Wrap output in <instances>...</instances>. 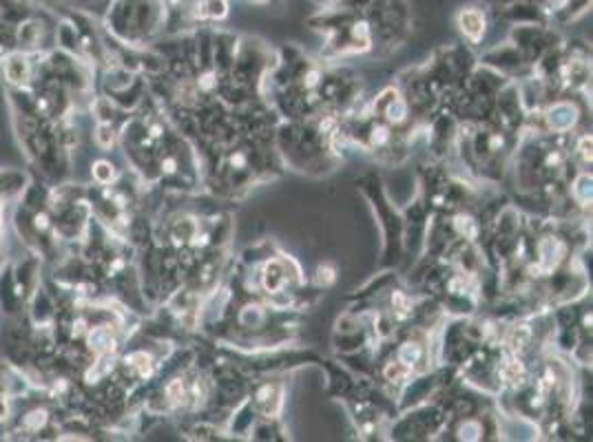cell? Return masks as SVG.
<instances>
[{
  "label": "cell",
  "instance_id": "22",
  "mask_svg": "<svg viewBox=\"0 0 593 442\" xmlns=\"http://www.w3.org/2000/svg\"><path fill=\"white\" fill-rule=\"evenodd\" d=\"M314 82H316V73H310L308 75V84H314Z\"/></svg>",
  "mask_w": 593,
  "mask_h": 442
},
{
  "label": "cell",
  "instance_id": "16",
  "mask_svg": "<svg viewBox=\"0 0 593 442\" xmlns=\"http://www.w3.org/2000/svg\"><path fill=\"white\" fill-rule=\"evenodd\" d=\"M580 155L585 162H591V137H582L580 142Z\"/></svg>",
  "mask_w": 593,
  "mask_h": 442
},
{
  "label": "cell",
  "instance_id": "21",
  "mask_svg": "<svg viewBox=\"0 0 593 442\" xmlns=\"http://www.w3.org/2000/svg\"><path fill=\"white\" fill-rule=\"evenodd\" d=\"M173 168H175V162H173V159H168V162H166V171L173 173Z\"/></svg>",
  "mask_w": 593,
  "mask_h": 442
},
{
  "label": "cell",
  "instance_id": "2",
  "mask_svg": "<svg viewBox=\"0 0 593 442\" xmlns=\"http://www.w3.org/2000/svg\"><path fill=\"white\" fill-rule=\"evenodd\" d=\"M540 254H543V268L545 270H554L560 263V256L565 254L562 243H558L556 239H545L540 243Z\"/></svg>",
  "mask_w": 593,
  "mask_h": 442
},
{
  "label": "cell",
  "instance_id": "5",
  "mask_svg": "<svg viewBox=\"0 0 593 442\" xmlns=\"http://www.w3.org/2000/svg\"><path fill=\"white\" fill-rule=\"evenodd\" d=\"M281 283H284V274H281L279 263H268L266 265V287L270 292H277Z\"/></svg>",
  "mask_w": 593,
  "mask_h": 442
},
{
  "label": "cell",
  "instance_id": "11",
  "mask_svg": "<svg viewBox=\"0 0 593 442\" xmlns=\"http://www.w3.org/2000/svg\"><path fill=\"white\" fill-rule=\"evenodd\" d=\"M95 177L100 179V182H111V177H113V171H111V166L106 162H98L93 168Z\"/></svg>",
  "mask_w": 593,
  "mask_h": 442
},
{
  "label": "cell",
  "instance_id": "18",
  "mask_svg": "<svg viewBox=\"0 0 593 442\" xmlns=\"http://www.w3.org/2000/svg\"><path fill=\"white\" fill-rule=\"evenodd\" d=\"M392 301H394V305H396L401 312H405V310H407V301H405V296H403L401 292H394V296H392Z\"/></svg>",
  "mask_w": 593,
  "mask_h": 442
},
{
  "label": "cell",
  "instance_id": "7",
  "mask_svg": "<svg viewBox=\"0 0 593 442\" xmlns=\"http://www.w3.org/2000/svg\"><path fill=\"white\" fill-rule=\"evenodd\" d=\"M576 197L580 199V202H591V177H587V175H582V177H578L576 182Z\"/></svg>",
  "mask_w": 593,
  "mask_h": 442
},
{
  "label": "cell",
  "instance_id": "14",
  "mask_svg": "<svg viewBox=\"0 0 593 442\" xmlns=\"http://www.w3.org/2000/svg\"><path fill=\"white\" fill-rule=\"evenodd\" d=\"M527 338H529V330L520 327V330L514 332V336H511V347H514V349H523L525 343H527Z\"/></svg>",
  "mask_w": 593,
  "mask_h": 442
},
{
  "label": "cell",
  "instance_id": "1",
  "mask_svg": "<svg viewBox=\"0 0 593 442\" xmlns=\"http://www.w3.org/2000/svg\"><path fill=\"white\" fill-rule=\"evenodd\" d=\"M547 122L554 131H569L571 126L578 122V109L574 104H556L554 109H549L547 113Z\"/></svg>",
  "mask_w": 593,
  "mask_h": 442
},
{
  "label": "cell",
  "instance_id": "15",
  "mask_svg": "<svg viewBox=\"0 0 593 442\" xmlns=\"http://www.w3.org/2000/svg\"><path fill=\"white\" fill-rule=\"evenodd\" d=\"M316 281H319L321 285H330L332 281H334V272H332L330 268H319V272H316Z\"/></svg>",
  "mask_w": 593,
  "mask_h": 442
},
{
  "label": "cell",
  "instance_id": "17",
  "mask_svg": "<svg viewBox=\"0 0 593 442\" xmlns=\"http://www.w3.org/2000/svg\"><path fill=\"white\" fill-rule=\"evenodd\" d=\"M387 140V131L385 128H376L374 133H372V144H383Z\"/></svg>",
  "mask_w": 593,
  "mask_h": 442
},
{
  "label": "cell",
  "instance_id": "20",
  "mask_svg": "<svg viewBox=\"0 0 593 442\" xmlns=\"http://www.w3.org/2000/svg\"><path fill=\"white\" fill-rule=\"evenodd\" d=\"M211 80H213V75H204V82H202V86H204V89H208V86L213 84Z\"/></svg>",
  "mask_w": 593,
  "mask_h": 442
},
{
  "label": "cell",
  "instance_id": "12",
  "mask_svg": "<svg viewBox=\"0 0 593 442\" xmlns=\"http://www.w3.org/2000/svg\"><path fill=\"white\" fill-rule=\"evenodd\" d=\"M91 343H93V347L95 349H104L106 345H113V341L109 338V334H106L104 330H98L91 336Z\"/></svg>",
  "mask_w": 593,
  "mask_h": 442
},
{
  "label": "cell",
  "instance_id": "10",
  "mask_svg": "<svg viewBox=\"0 0 593 442\" xmlns=\"http://www.w3.org/2000/svg\"><path fill=\"white\" fill-rule=\"evenodd\" d=\"M478 434H480V427L476 423H465L461 427V440H478Z\"/></svg>",
  "mask_w": 593,
  "mask_h": 442
},
{
  "label": "cell",
  "instance_id": "19",
  "mask_svg": "<svg viewBox=\"0 0 593 442\" xmlns=\"http://www.w3.org/2000/svg\"><path fill=\"white\" fill-rule=\"evenodd\" d=\"M385 374H387V378H398V369H394L392 365L385 369Z\"/></svg>",
  "mask_w": 593,
  "mask_h": 442
},
{
  "label": "cell",
  "instance_id": "6",
  "mask_svg": "<svg viewBox=\"0 0 593 442\" xmlns=\"http://www.w3.org/2000/svg\"><path fill=\"white\" fill-rule=\"evenodd\" d=\"M418 358H421V349H418V345H414V343H405V345H401V349H398V361L405 365V367H412L414 363H418Z\"/></svg>",
  "mask_w": 593,
  "mask_h": 442
},
{
  "label": "cell",
  "instance_id": "4",
  "mask_svg": "<svg viewBox=\"0 0 593 442\" xmlns=\"http://www.w3.org/2000/svg\"><path fill=\"white\" fill-rule=\"evenodd\" d=\"M500 378L505 380L507 385L511 387H518V385H523L525 380V367L520 361H507L500 367Z\"/></svg>",
  "mask_w": 593,
  "mask_h": 442
},
{
  "label": "cell",
  "instance_id": "13",
  "mask_svg": "<svg viewBox=\"0 0 593 442\" xmlns=\"http://www.w3.org/2000/svg\"><path fill=\"white\" fill-rule=\"evenodd\" d=\"M166 394H168V398H171L173 403H177V400L184 396V383H182V380H173V383L168 385Z\"/></svg>",
  "mask_w": 593,
  "mask_h": 442
},
{
  "label": "cell",
  "instance_id": "3",
  "mask_svg": "<svg viewBox=\"0 0 593 442\" xmlns=\"http://www.w3.org/2000/svg\"><path fill=\"white\" fill-rule=\"evenodd\" d=\"M461 27L472 40H478L480 35H483L485 20L478 11H465V13H461Z\"/></svg>",
  "mask_w": 593,
  "mask_h": 442
},
{
  "label": "cell",
  "instance_id": "8",
  "mask_svg": "<svg viewBox=\"0 0 593 442\" xmlns=\"http://www.w3.org/2000/svg\"><path fill=\"white\" fill-rule=\"evenodd\" d=\"M456 230L461 234H465V239H476V232H478L476 223H474L469 217H463V215L461 217H456Z\"/></svg>",
  "mask_w": 593,
  "mask_h": 442
},
{
  "label": "cell",
  "instance_id": "9",
  "mask_svg": "<svg viewBox=\"0 0 593 442\" xmlns=\"http://www.w3.org/2000/svg\"><path fill=\"white\" fill-rule=\"evenodd\" d=\"M405 113H407V106L403 104L401 100H394L385 109V115H387V120H390V122H403V120H405Z\"/></svg>",
  "mask_w": 593,
  "mask_h": 442
}]
</instances>
